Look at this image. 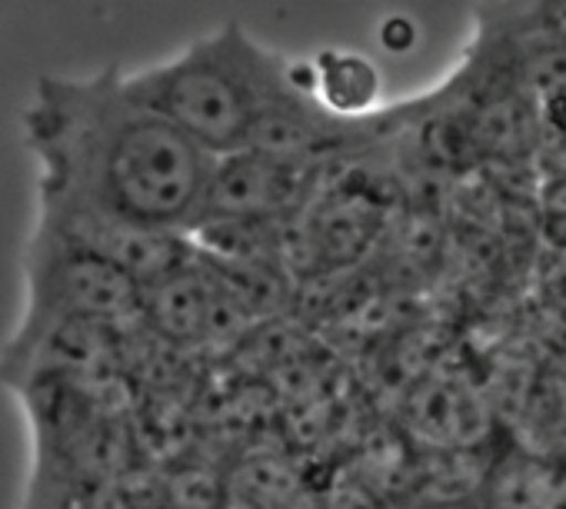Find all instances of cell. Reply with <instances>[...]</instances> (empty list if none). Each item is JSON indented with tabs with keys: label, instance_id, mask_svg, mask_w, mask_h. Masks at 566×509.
<instances>
[{
	"label": "cell",
	"instance_id": "cell-1",
	"mask_svg": "<svg viewBox=\"0 0 566 509\" xmlns=\"http://www.w3.org/2000/svg\"><path fill=\"white\" fill-rule=\"evenodd\" d=\"M24 137L41 163V197L170 233L200 226L217 157L137 104L117 67L44 77L24 110Z\"/></svg>",
	"mask_w": 566,
	"mask_h": 509
},
{
	"label": "cell",
	"instance_id": "cell-2",
	"mask_svg": "<svg viewBox=\"0 0 566 509\" xmlns=\"http://www.w3.org/2000/svg\"><path fill=\"white\" fill-rule=\"evenodd\" d=\"M280 54L260 47L240 24H223L177 57L127 74V94L177 124L207 153L227 157L250 144L266 81Z\"/></svg>",
	"mask_w": 566,
	"mask_h": 509
},
{
	"label": "cell",
	"instance_id": "cell-3",
	"mask_svg": "<svg viewBox=\"0 0 566 509\" xmlns=\"http://www.w3.org/2000/svg\"><path fill=\"white\" fill-rule=\"evenodd\" d=\"M28 310L0 363L24 357L61 324L134 327L144 314V287L97 253L38 223L28 243Z\"/></svg>",
	"mask_w": 566,
	"mask_h": 509
},
{
	"label": "cell",
	"instance_id": "cell-7",
	"mask_svg": "<svg viewBox=\"0 0 566 509\" xmlns=\"http://www.w3.org/2000/svg\"><path fill=\"white\" fill-rule=\"evenodd\" d=\"M237 310H243V304L230 280L197 253L187 267L144 290L140 324L170 343H203L217 337Z\"/></svg>",
	"mask_w": 566,
	"mask_h": 509
},
{
	"label": "cell",
	"instance_id": "cell-4",
	"mask_svg": "<svg viewBox=\"0 0 566 509\" xmlns=\"http://www.w3.org/2000/svg\"><path fill=\"white\" fill-rule=\"evenodd\" d=\"M384 210V197L350 173L324 180L311 203L283 223V257L314 274L340 271L374 246Z\"/></svg>",
	"mask_w": 566,
	"mask_h": 509
},
{
	"label": "cell",
	"instance_id": "cell-5",
	"mask_svg": "<svg viewBox=\"0 0 566 509\" xmlns=\"http://www.w3.org/2000/svg\"><path fill=\"white\" fill-rule=\"evenodd\" d=\"M324 177L327 167L280 160L250 147L217 157L200 223H287L311 203Z\"/></svg>",
	"mask_w": 566,
	"mask_h": 509
},
{
	"label": "cell",
	"instance_id": "cell-6",
	"mask_svg": "<svg viewBox=\"0 0 566 509\" xmlns=\"http://www.w3.org/2000/svg\"><path fill=\"white\" fill-rule=\"evenodd\" d=\"M48 230L61 233L64 240L97 253L107 264L130 274L144 290L160 284L164 277L177 274L197 257V246L190 233H170L120 220L87 203L41 197V216Z\"/></svg>",
	"mask_w": 566,
	"mask_h": 509
},
{
	"label": "cell",
	"instance_id": "cell-8",
	"mask_svg": "<svg viewBox=\"0 0 566 509\" xmlns=\"http://www.w3.org/2000/svg\"><path fill=\"white\" fill-rule=\"evenodd\" d=\"M321 97L337 110V114H347V117H364V107L374 100L377 94V77L370 71L367 61L360 57H327L321 61Z\"/></svg>",
	"mask_w": 566,
	"mask_h": 509
}]
</instances>
